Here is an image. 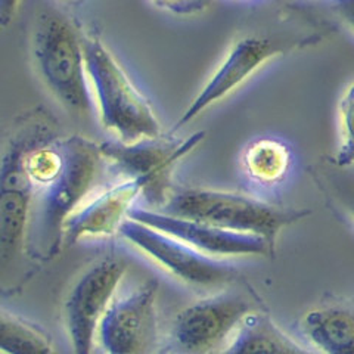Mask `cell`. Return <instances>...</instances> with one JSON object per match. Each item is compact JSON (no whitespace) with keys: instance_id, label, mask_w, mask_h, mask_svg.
Instances as JSON below:
<instances>
[{"instance_id":"6da1fadb","label":"cell","mask_w":354,"mask_h":354,"mask_svg":"<svg viewBox=\"0 0 354 354\" xmlns=\"http://www.w3.org/2000/svg\"><path fill=\"white\" fill-rule=\"evenodd\" d=\"M31 59L39 80L66 113L93 115L95 101L88 83L84 35L75 19L57 3H40L31 24Z\"/></svg>"},{"instance_id":"7a4b0ae2","label":"cell","mask_w":354,"mask_h":354,"mask_svg":"<svg viewBox=\"0 0 354 354\" xmlns=\"http://www.w3.org/2000/svg\"><path fill=\"white\" fill-rule=\"evenodd\" d=\"M55 117L41 106L18 115L3 135L0 207H2V264L8 270L26 251L32 199L37 192L26 171L27 152L57 139Z\"/></svg>"},{"instance_id":"3957f363","label":"cell","mask_w":354,"mask_h":354,"mask_svg":"<svg viewBox=\"0 0 354 354\" xmlns=\"http://www.w3.org/2000/svg\"><path fill=\"white\" fill-rule=\"evenodd\" d=\"M84 55L88 83L102 126L124 143L160 138L161 124L157 114L101 37L84 36Z\"/></svg>"},{"instance_id":"277c9868","label":"cell","mask_w":354,"mask_h":354,"mask_svg":"<svg viewBox=\"0 0 354 354\" xmlns=\"http://www.w3.org/2000/svg\"><path fill=\"white\" fill-rule=\"evenodd\" d=\"M158 212L236 234L257 235L273 248L285 227L310 214L307 209L283 208L247 194L208 187L173 191L167 204Z\"/></svg>"},{"instance_id":"5b68a950","label":"cell","mask_w":354,"mask_h":354,"mask_svg":"<svg viewBox=\"0 0 354 354\" xmlns=\"http://www.w3.org/2000/svg\"><path fill=\"white\" fill-rule=\"evenodd\" d=\"M64 165L40 196V234L48 256L62 245V232L73 213L91 196L105 162L99 143L80 135L59 138Z\"/></svg>"},{"instance_id":"8992f818","label":"cell","mask_w":354,"mask_h":354,"mask_svg":"<svg viewBox=\"0 0 354 354\" xmlns=\"http://www.w3.org/2000/svg\"><path fill=\"white\" fill-rule=\"evenodd\" d=\"M205 138V131H196L185 139L160 136L133 143H99L105 162L111 164L124 179L136 180L142 186V196L153 209H161L173 194L171 176L185 157H187Z\"/></svg>"},{"instance_id":"52a82bcc","label":"cell","mask_w":354,"mask_h":354,"mask_svg":"<svg viewBox=\"0 0 354 354\" xmlns=\"http://www.w3.org/2000/svg\"><path fill=\"white\" fill-rule=\"evenodd\" d=\"M315 37L316 35L295 39L292 36L263 35V32L241 36L232 43L226 57L217 65L213 75L198 92L194 101L187 105L182 117L176 121L171 131L189 124L208 108L234 93L272 59L282 57L295 48L307 46Z\"/></svg>"},{"instance_id":"ba28073f","label":"cell","mask_w":354,"mask_h":354,"mask_svg":"<svg viewBox=\"0 0 354 354\" xmlns=\"http://www.w3.org/2000/svg\"><path fill=\"white\" fill-rule=\"evenodd\" d=\"M256 312L245 294L225 291L199 298L174 316L170 348L174 354H218Z\"/></svg>"},{"instance_id":"9c48e42d","label":"cell","mask_w":354,"mask_h":354,"mask_svg":"<svg viewBox=\"0 0 354 354\" xmlns=\"http://www.w3.org/2000/svg\"><path fill=\"white\" fill-rule=\"evenodd\" d=\"M127 273L123 259L106 257L86 269L64 301V324L74 354H93L97 330Z\"/></svg>"},{"instance_id":"30bf717a","label":"cell","mask_w":354,"mask_h":354,"mask_svg":"<svg viewBox=\"0 0 354 354\" xmlns=\"http://www.w3.org/2000/svg\"><path fill=\"white\" fill-rule=\"evenodd\" d=\"M118 235L174 278L194 288L212 290L230 282L235 276V269L226 261L209 257L182 241L133 218L124 221Z\"/></svg>"},{"instance_id":"8fae6325","label":"cell","mask_w":354,"mask_h":354,"mask_svg":"<svg viewBox=\"0 0 354 354\" xmlns=\"http://www.w3.org/2000/svg\"><path fill=\"white\" fill-rule=\"evenodd\" d=\"M157 295L158 283L148 281L114 298L97 330L105 354H157Z\"/></svg>"},{"instance_id":"7c38bea8","label":"cell","mask_w":354,"mask_h":354,"mask_svg":"<svg viewBox=\"0 0 354 354\" xmlns=\"http://www.w3.org/2000/svg\"><path fill=\"white\" fill-rule=\"evenodd\" d=\"M129 218L164 232L214 259L268 256L273 251L270 243L261 236L236 234V232L171 216L147 207L136 205L131 209Z\"/></svg>"},{"instance_id":"4fadbf2b","label":"cell","mask_w":354,"mask_h":354,"mask_svg":"<svg viewBox=\"0 0 354 354\" xmlns=\"http://www.w3.org/2000/svg\"><path fill=\"white\" fill-rule=\"evenodd\" d=\"M139 196H142L140 183L130 179H123L88 196L66 220L62 245L70 247L82 239L108 238L120 234Z\"/></svg>"},{"instance_id":"5bb4252c","label":"cell","mask_w":354,"mask_h":354,"mask_svg":"<svg viewBox=\"0 0 354 354\" xmlns=\"http://www.w3.org/2000/svg\"><path fill=\"white\" fill-rule=\"evenodd\" d=\"M300 330L320 354H354V301L310 310Z\"/></svg>"},{"instance_id":"9a60e30c","label":"cell","mask_w":354,"mask_h":354,"mask_svg":"<svg viewBox=\"0 0 354 354\" xmlns=\"http://www.w3.org/2000/svg\"><path fill=\"white\" fill-rule=\"evenodd\" d=\"M218 354H316L260 312L250 315Z\"/></svg>"},{"instance_id":"2e32d148","label":"cell","mask_w":354,"mask_h":354,"mask_svg":"<svg viewBox=\"0 0 354 354\" xmlns=\"http://www.w3.org/2000/svg\"><path fill=\"white\" fill-rule=\"evenodd\" d=\"M292 153L286 143L276 139H259L248 143L241 155V165L250 180L261 186L281 183L290 173Z\"/></svg>"},{"instance_id":"e0dca14e","label":"cell","mask_w":354,"mask_h":354,"mask_svg":"<svg viewBox=\"0 0 354 354\" xmlns=\"http://www.w3.org/2000/svg\"><path fill=\"white\" fill-rule=\"evenodd\" d=\"M0 320V348L3 354H59L46 330L6 310Z\"/></svg>"},{"instance_id":"ac0fdd59","label":"cell","mask_w":354,"mask_h":354,"mask_svg":"<svg viewBox=\"0 0 354 354\" xmlns=\"http://www.w3.org/2000/svg\"><path fill=\"white\" fill-rule=\"evenodd\" d=\"M26 171L36 189L43 191L59 176L64 165V153L59 138L31 148L24 160Z\"/></svg>"},{"instance_id":"d6986e66","label":"cell","mask_w":354,"mask_h":354,"mask_svg":"<svg viewBox=\"0 0 354 354\" xmlns=\"http://www.w3.org/2000/svg\"><path fill=\"white\" fill-rule=\"evenodd\" d=\"M339 142L332 160L338 169L354 167V82L347 86L338 104Z\"/></svg>"},{"instance_id":"ffe728a7","label":"cell","mask_w":354,"mask_h":354,"mask_svg":"<svg viewBox=\"0 0 354 354\" xmlns=\"http://www.w3.org/2000/svg\"><path fill=\"white\" fill-rule=\"evenodd\" d=\"M152 6L176 17H194L204 12L212 5L207 2H157Z\"/></svg>"},{"instance_id":"44dd1931","label":"cell","mask_w":354,"mask_h":354,"mask_svg":"<svg viewBox=\"0 0 354 354\" xmlns=\"http://www.w3.org/2000/svg\"><path fill=\"white\" fill-rule=\"evenodd\" d=\"M335 14L344 24L354 31V0H344V2L332 3Z\"/></svg>"},{"instance_id":"7402d4cb","label":"cell","mask_w":354,"mask_h":354,"mask_svg":"<svg viewBox=\"0 0 354 354\" xmlns=\"http://www.w3.org/2000/svg\"><path fill=\"white\" fill-rule=\"evenodd\" d=\"M347 201H348V203H347V212H348L351 220L354 221V192L348 196Z\"/></svg>"}]
</instances>
